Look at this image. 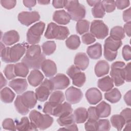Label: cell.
<instances>
[{
  "mask_svg": "<svg viewBox=\"0 0 131 131\" xmlns=\"http://www.w3.org/2000/svg\"><path fill=\"white\" fill-rule=\"evenodd\" d=\"M45 60L46 57L43 53H41L40 46L33 45L27 48L22 62L29 69H39L41 68V64Z\"/></svg>",
  "mask_w": 131,
  "mask_h": 131,
  "instance_id": "6da1fadb",
  "label": "cell"
},
{
  "mask_svg": "<svg viewBox=\"0 0 131 131\" xmlns=\"http://www.w3.org/2000/svg\"><path fill=\"white\" fill-rule=\"evenodd\" d=\"M26 46L23 43H17L11 47H5L1 50L2 60L6 63L18 61L25 53Z\"/></svg>",
  "mask_w": 131,
  "mask_h": 131,
  "instance_id": "7a4b0ae2",
  "label": "cell"
},
{
  "mask_svg": "<svg viewBox=\"0 0 131 131\" xmlns=\"http://www.w3.org/2000/svg\"><path fill=\"white\" fill-rule=\"evenodd\" d=\"M64 7L73 20L78 21L85 17L86 14L85 7L80 4L78 1H64Z\"/></svg>",
  "mask_w": 131,
  "mask_h": 131,
  "instance_id": "3957f363",
  "label": "cell"
},
{
  "mask_svg": "<svg viewBox=\"0 0 131 131\" xmlns=\"http://www.w3.org/2000/svg\"><path fill=\"white\" fill-rule=\"evenodd\" d=\"M70 34L69 30L67 27L59 26L54 23L48 24L45 36L47 39H55L64 40Z\"/></svg>",
  "mask_w": 131,
  "mask_h": 131,
  "instance_id": "277c9868",
  "label": "cell"
},
{
  "mask_svg": "<svg viewBox=\"0 0 131 131\" xmlns=\"http://www.w3.org/2000/svg\"><path fill=\"white\" fill-rule=\"evenodd\" d=\"M29 118L38 128L45 129L49 127L53 123V118L48 114H42L36 110H32L29 114Z\"/></svg>",
  "mask_w": 131,
  "mask_h": 131,
  "instance_id": "5b68a950",
  "label": "cell"
},
{
  "mask_svg": "<svg viewBox=\"0 0 131 131\" xmlns=\"http://www.w3.org/2000/svg\"><path fill=\"white\" fill-rule=\"evenodd\" d=\"M45 28V24L39 21L32 26L27 33V40L29 44L35 45L40 40L41 35Z\"/></svg>",
  "mask_w": 131,
  "mask_h": 131,
  "instance_id": "8992f818",
  "label": "cell"
},
{
  "mask_svg": "<svg viewBox=\"0 0 131 131\" xmlns=\"http://www.w3.org/2000/svg\"><path fill=\"white\" fill-rule=\"evenodd\" d=\"M125 66V63L121 61H116L111 65L110 75L116 86H119L124 83L123 69Z\"/></svg>",
  "mask_w": 131,
  "mask_h": 131,
  "instance_id": "52a82bcc",
  "label": "cell"
},
{
  "mask_svg": "<svg viewBox=\"0 0 131 131\" xmlns=\"http://www.w3.org/2000/svg\"><path fill=\"white\" fill-rule=\"evenodd\" d=\"M54 90L51 81L48 79H45L35 90V95L37 99L40 102L46 101Z\"/></svg>",
  "mask_w": 131,
  "mask_h": 131,
  "instance_id": "ba28073f",
  "label": "cell"
},
{
  "mask_svg": "<svg viewBox=\"0 0 131 131\" xmlns=\"http://www.w3.org/2000/svg\"><path fill=\"white\" fill-rule=\"evenodd\" d=\"M90 32L98 39L105 38L108 34L107 26L101 20H94L91 24Z\"/></svg>",
  "mask_w": 131,
  "mask_h": 131,
  "instance_id": "9c48e42d",
  "label": "cell"
},
{
  "mask_svg": "<svg viewBox=\"0 0 131 131\" xmlns=\"http://www.w3.org/2000/svg\"><path fill=\"white\" fill-rule=\"evenodd\" d=\"M67 74L72 79L74 85L81 87L84 84L86 80L85 75L75 66H71L67 70Z\"/></svg>",
  "mask_w": 131,
  "mask_h": 131,
  "instance_id": "30bf717a",
  "label": "cell"
},
{
  "mask_svg": "<svg viewBox=\"0 0 131 131\" xmlns=\"http://www.w3.org/2000/svg\"><path fill=\"white\" fill-rule=\"evenodd\" d=\"M40 15L37 11H23L18 15V21L23 25L29 26L39 20Z\"/></svg>",
  "mask_w": 131,
  "mask_h": 131,
  "instance_id": "8fae6325",
  "label": "cell"
},
{
  "mask_svg": "<svg viewBox=\"0 0 131 131\" xmlns=\"http://www.w3.org/2000/svg\"><path fill=\"white\" fill-rule=\"evenodd\" d=\"M51 81L54 90H63L67 88L70 84L69 78L63 74H58L51 78Z\"/></svg>",
  "mask_w": 131,
  "mask_h": 131,
  "instance_id": "7c38bea8",
  "label": "cell"
},
{
  "mask_svg": "<svg viewBox=\"0 0 131 131\" xmlns=\"http://www.w3.org/2000/svg\"><path fill=\"white\" fill-rule=\"evenodd\" d=\"M65 94L67 100L71 104H76L79 102L83 97L81 91L74 86L68 88L66 90Z\"/></svg>",
  "mask_w": 131,
  "mask_h": 131,
  "instance_id": "4fadbf2b",
  "label": "cell"
},
{
  "mask_svg": "<svg viewBox=\"0 0 131 131\" xmlns=\"http://www.w3.org/2000/svg\"><path fill=\"white\" fill-rule=\"evenodd\" d=\"M85 97L90 104L95 105L101 100L102 96L101 92L98 89L92 88L86 92Z\"/></svg>",
  "mask_w": 131,
  "mask_h": 131,
  "instance_id": "5bb4252c",
  "label": "cell"
},
{
  "mask_svg": "<svg viewBox=\"0 0 131 131\" xmlns=\"http://www.w3.org/2000/svg\"><path fill=\"white\" fill-rule=\"evenodd\" d=\"M41 69L47 77H52L56 74L57 67L55 63L50 59H46L42 62Z\"/></svg>",
  "mask_w": 131,
  "mask_h": 131,
  "instance_id": "9a60e30c",
  "label": "cell"
},
{
  "mask_svg": "<svg viewBox=\"0 0 131 131\" xmlns=\"http://www.w3.org/2000/svg\"><path fill=\"white\" fill-rule=\"evenodd\" d=\"M21 99L25 105L29 109L33 108L37 103L35 93L33 91H27L20 95Z\"/></svg>",
  "mask_w": 131,
  "mask_h": 131,
  "instance_id": "2e32d148",
  "label": "cell"
},
{
  "mask_svg": "<svg viewBox=\"0 0 131 131\" xmlns=\"http://www.w3.org/2000/svg\"><path fill=\"white\" fill-rule=\"evenodd\" d=\"M9 85L17 94H20L26 90L28 83L25 79L17 78L10 81Z\"/></svg>",
  "mask_w": 131,
  "mask_h": 131,
  "instance_id": "e0dca14e",
  "label": "cell"
},
{
  "mask_svg": "<svg viewBox=\"0 0 131 131\" xmlns=\"http://www.w3.org/2000/svg\"><path fill=\"white\" fill-rule=\"evenodd\" d=\"M121 40L116 39L110 36L107 37L104 41V51L111 52H116L122 46Z\"/></svg>",
  "mask_w": 131,
  "mask_h": 131,
  "instance_id": "ac0fdd59",
  "label": "cell"
},
{
  "mask_svg": "<svg viewBox=\"0 0 131 131\" xmlns=\"http://www.w3.org/2000/svg\"><path fill=\"white\" fill-rule=\"evenodd\" d=\"M71 18L69 14L64 10L55 11L53 15L54 21L60 25H67L70 21Z\"/></svg>",
  "mask_w": 131,
  "mask_h": 131,
  "instance_id": "d6986e66",
  "label": "cell"
},
{
  "mask_svg": "<svg viewBox=\"0 0 131 131\" xmlns=\"http://www.w3.org/2000/svg\"><path fill=\"white\" fill-rule=\"evenodd\" d=\"M73 112L71 105L68 102H64L57 105L53 110L52 115L55 117H61L71 114Z\"/></svg>",
  "mask_w": 131,
  "mask_h": 131,
  "instance_id": "ffe728a7",
  "label": "cell"
},
{
  "mask_svg": "<svg viewBox=\"0 0 131 131\" xmlns=\"http://www.w3.org/2000/svg\"><path fill=\"white\" fill-rule=\"evenodd\" d=\"M19 40V35L15 30H10L4 33L2 37V41L7 46H11Z\"/></svg>",
  "mask_w": 131,
  "mask_h": 131,
  "instance_id": "44dd1931",
  "label": "cell"
},
{
  "mask_svg": "<svg viewBox=\"0 0 131 131\" xmlns=\"http://www.w3.org/2000/svg\"><path fill=\"white\" fill-rule=\"evenodd\" d=\"M74 64L77 68L84 71L89 64V59L85 53H78L75 56Z\"/></svg>",
  "mask_w": 131,
  "mask_h": 131,
  "instance_id": "7402d4cb",
  "label": "cell"
},
{
  "mask_svg": "<svg viewBox=\"0 0 131 131\" xmlns=\"http://www.w3.org/2000/svg\"><path fill=\"white\" fill-rule=\"evenodd\" d=\"M44 76L41 72L37 69H34L31 71L28 77V80L29 84L36 87L41 83Z\"/></svg>",
  "mask_w": 131,
  "mask_h": 131,
  "instance_id": "603a6c76",
  "label": "cell"
},
{
  "mask_svg": "<svg viewBox=\"0 0 131 131\" xmlns=\"http://www.w3.org/2000/svg\"><path fill=\"white\" fill-rule=\"evenodd\" d=\"M87 54L93 59H97L102 56V47L100 43L97 42L88 47Z\"/></svg>",
  "mask_w": 131,
  "mask_h": 131,
  "instance_id": "cb8c5ba5",
  "label": "cell"
},
{
  "mask_svg": "<svg viewBox=\"0 0 131 131\" xmlns=\"http://www.w3.org/2000/svg\"><path fill=\"white\" fill-rule=\"evenodd\" d=\"M110 70V66L108 62L104 60L97 62L95 67V73L98 77H102L107 74Z\"/></svg>",
  "mask_w": 131,
  "mask_h": 131,
  "instance_id": "d4e9b609",
  "label": "cell"
},
{
  "mask_svg": "<svg viewBox=\"0 0 131 131\" xmlns=\"http://www.w3.org/2000/svg\"><path fill=\"white\" fill-rule=\"evenodd\" d=\"M97 115L99 118H106L110 116L111 113V107L110 104L102 101L96 107Z\"/></svg>",
  "mask_w": 131,
  "mask_h": 131,
  "instance_id": "484cf974",
  "label": "cell"
},
{
  "mask_svg": "<svg viewBox=\"0 0 131 131\" xmlns=\"http://www.w3.org/2000/svg\"><path fill=\"white\" fill-rule=\"evenodd\" d=\"M97 85L102 91L107 92L114 86V81L109 76H106L98 80Z\"/></svg>",
  "mask_w": 131,
  "mask_h": 131,
  "instance_id": "4316f807",
  "label": "cell"
},
{
  "mask_svg": "<svg viewBox=\"0 0 131 131\" xmlns=\"http://www.w3.org/2000/svg\"><path fill=\"white\" fill-rule=\"evenodd\" d=\"M105 99L112 103L118 102L121 98L120 92L117 88H114L104 94Z\"/></svg>",
  "mask_w": 131,
  "mask_h": 131,
  "instance_id": "83f0119b",
  "label": "cell"
},
{
  "mask_svg": "<svg viewBox=\"0 0 131 131\" xmlns=\"http://www.w3.org/2000/svg\"><path fill=\"white\" fill-rule=\"evenodd\" d=\"M74 116L77 123H84L88 119V111L84 107H79L74 112Z\"/></svg>",
  "mask_w": 131,
  "mask_h": 131,
  "instance_id": "f1b7e54d",
  "label": "cell"
},
{
  "mask_svg": "<svg viewBox=\"0 0 131 131\" xmlns=\"http://www.w3.org/2000/svg\"><path fill=\"white\" fill-rule=\"evenodd\" d=\"M64 100V96L63 92L60 91H56L51 94L49 101L56 107L59 104H61Z\"/></svg>",
  "mask_w": 131,
  "mask_h": 131,
  "instance_id": "f546056e",
  "label": "cell"
},
{
  "mask_svg": "<svg viewBox=\"0 0 131 131\" xmlns=\"http://www.w3.org/2000/svg\"><path fill=\"white\" fill-rule=\"evenodd\" d=\"M15 98V94L9 88L5 87L1 91V99L6 103H11Z\"/></svg>",
  "mask_w": 131,
  "mask_h": 131,
  "instance_id": "4dcf8cb0",
  "label": "cell"
},
{
  "mask_svg": "<svg viewBox=\"0 0 131 131\" xmlns=\"http://www.w3.org/2000/svg\"><path fill=\"white\" fill-rule=\"evenodd\" d=\"M29 68L23 62L14 64V72L16 76L26 77L29 73Z\"/></svg>",
  "mask_w": 131,
  "mask_h": 131,
  "instance_id": "1f68e13d",
  "label": "cell"
},
{
  "mask_svg": "<svg viewBox=\"0 0 131 131\" xmlns=\"http://www.w3.org/2000/svg\"><path fill=\"white\" fill-rule=\"evenodd\" d=\"M58 123L61 126L68 127L75 123L74 115L71 114L59 117L57 119Z\"/></svg>",
  "mask_w": 131,
  "mask_h": 131,
  "instance_id": "d6a6232c",
  "label": "cell"
},
{
  "mask_svg": "<svg viewBox=\"0 0 131 131\" xmlns=\"http://www.w3.org/2000/svg\"><path fill=\"white\" fill-rule=\"evenodd\" d=\"M66 45L71 50H76L80 45L79 37L77 35H71L67 39Z\"/></svg>",
  "mask_w": 131,
  "mask_h": 131,
  "instance_id": "836d02e7",
  "label": "cell"
},
{
  "mask_svg": "<svg viewBox=\"0 0 131 131\" xmlns=\"http://www.w3.org/2000/svg\"><path fill=\"white\" fill-rule=\"evenodd\" d=\"M111 122L113 127L118 130H121L125 124L123 117L120 115H114L111 118Z\"/></svg>",
  "mask_w": 131,
  "mask_h": 131,
  "instance_id": "e575fe53",
  "label": "cell"
},
{
  "mask_svg": "<svg viewBox=\"0 0 131 131\" xmlns=\"http://www.w3.org/2000/svg\"><path fill=\"white\" fill-rule=\"evenodd\" d=\"M14 105L17 112L23 115H27L29 112V108L27 107L23 102L20 95L16 97L14 101Z\"/></svg>",
  "mask_w": 131,
  "mask_h": 131,
  "instance_id": "d590c367",
  "label": "cell"
},
{
  "mask_svg": "<svg viewBox=\"0 0 131 131\" xmlns=\"http://www.w3.org/2000/svg\"><path fill=\"white\" fill-rule=\"evenodd\" d=\"M89 27L90 22L85 19H81L77 22L76 30L78 34L82 35L89 31Z\"/></svg>",
  "mask_w": 131,
  "mask_h": 131,
  "instance_id": "8d00e7d4",
  "label": "cell"
},
{
  "mask_svg": "<svg viewBox=\"0 0 131 131\" xmlns=\"http://www.w3.org/2000/svg\"><path fill=\"white\" fill-rule=\"evenodd\" d=\"M41 47L45 55H50L55 52L56 46L54 41H47L42 45Z\"/></svg>",
  "mask_w": 131,
  "mask_h": 131,
  "instance_id": "74e56055",
  "label": "cell"
},
{
  "mask_svg": "<svg viewBox=\"0 0 131 131\" xmlns=\"http://www.w3.org/2000/svg\"><path fill=\"white\" fill-rule=\"evenodd\" d=\"M30 123L29 120L27 117H23L21 118L20 121H16V128L19 131L29 130L30 127Z\"/></svg>",
  "mask_w": 131,
  "mask_h": 131,
  "instance_id": "f35d334b",
  "label": "cell"
},
{
  "mask_svg": "<svg viewBox=\"0 0 131 131\" xmlns=\"http://www.w3.org/2000/svg\"><path fill=\"white\" fill-rule=\"evenodd\" d=\"M124 33V29L122 27L115 26L111 30L110 36L116 39L121 40L125 37Z\"/></svg>",
  "mask_w": 131,
  "mask_h": 131,
  "instance_id": "ab89813d",
  "label": "cell"
},
{
  "mask_svg": "<svg viewBox=\"0 0 131 131\" xmlns=\"http://www.w3.org/2000/svg\"><path fill=\"white\" fill-rule=\"evenodd\" d=\"M105 10L100 1L95 5L92 9V13L93 16L95 18H103L105 15Z\"/></svg>",
  "mask_w": 131,
  "mask_h": 131,
  "instance_id": "60d3db41",
  "label": "cell"
},
{
  "mask_svg": "<svg viewBox=\"0 0 131 131\" xmlns=\"http://www.w3.org/2000/svg\"><path fill=\"white\" fill-rule=\"evenodd\" d=\"M4 73L6 78L9 80L15 78L16 75L14 72V64H9L7 65L4 69Z\"/></svg>",
  "mask_w": 131,
  "mask_h": 131,
  "instance_id": "b9f144b4",
  "label": "cell"
},
{
  "mask_svg": "<svg viewBox=\"0 0 131 131\" xmlns=\"http://www.w3.org/2000/svg\"><path fill=\"white\" fill-rule=\"evenodd\" d=\"M110 128L111 124L107 119H100L97 121V130H109Z\"/></svg>",
  "mask_w": 131,
  "mask_h": 131,
  "instance_id": "7bdbcfd3",
  "label": "cell"
},
{
  "mask_svg": "<svg viewBox=\"0 0 131 131\" xmlns=\"http://www.w3.org/2000/svg\"><path fill=\"white\" fill-rule=\"evenodd\" d=\"M2 126L4 129L7 130H15L16 129L14 122L11 118H7L5 119L3 122Z\"/></svg>",
  "mask_w": 131,
  "mask_h": 131,
  "instance_id": "ee69618b",
  "label": "cell"
},
{
  "mask_svg": "<svg viewBox=\"0 0 131 131\" xmlns=\"http://www.w3.org/2000/svg\"><path fill=\"white\" fill-rule=\"evenodd\" d=\"M101 3L104 7L105 11L107 13H111L115 10L116 6L114 1H102Z\"/></svg>",
  "mask_w": 131,
  "mask_h": 131,
  "instance_id": "f6af8a7d",
  "label": "cell"
},
{
  "mask_svg": "<svg viewBox=\"0 0 131 131\" xmlns=\"http://www.w3.org/2000/svg\"><path fill=\"white\" fill-rule=\"evenodd\" d=\"M88 119L97 121L99 120V117H98L96 111V107L91 106L88 108Z\"/></svg>",
  "mask_w": 131,
  "mask_h": 131,
  "instance_id": "bcb514c9",
  "label": "cell"
},
{
  "mask_svg": "<svg viewBox=\"0 0 131 131\" xmlns=\"http://www.w3.org/2000/svg\"><path fill=\"white\" fill-rule=\"evenodd\" d=\"M82 41L86 45H90L96 41L95 36L91 33H88L82 36Z\"/></svg>",
  "mask_w": 131,
  "mask_h": 131,
  "instance_id": "7dc6e473",
  "label": "cell"
},
{
  "mask_svg": "<svg viewBox=\"0 0 131 131\" xmlns=\"http://www.w3.org/2000/svg\"><path fill=\"white\" fill-rule=\"evenodd\" d=\"M123 75L124 80L127 82H130L131 80L130 76V63L129 62L125 66L123 69Z\"/></svg>",
  "mask_w": 131,
  "mask_h": 131,
  "instance_id": "c3c4849f",
  "label": "cell"
},
{
  "mask_svg": "<svg viewBox=\"0 0 131 131\" xmlns=\"http://www.w3.org/2000/svg\"><path fill=\"white\" fill-rule=\"evenodd\" d=\"M97 121L88 120L84 124L85 129L86 130H97Z\"/></svg>",
  "mask_w": 131,
  "mask_h": 131,
  "instance_id": "681fc988",
  "label": "cell"
},
{
  "mask_svg": "<svg viewBox=\"0 0 131 131\" xmlns=\"http://www.w3.org/2000/svg\"><path fill=\"white\" fill-rule=\"evenodd\" d=\"M122 56L126 61H128L131 59V48L129 45H125L122 51Z\"/></svg>",
  "mask_w": 131,
  "mask_h": 131,
  "instance_id": "f907efd6",
  "label": "cell"
},
{
  "mask_svg": "<svg viewBox=\"0 0 131 131\" xmlns=\"http://www.w3.org/2000/svg\"><path fill=\"white\" fill-rule=\"evenodd\" d=\"M1 3L3 7L9 10L13 8L15 6L16 1L15 0H1Z\"/></svg>",
  "mask_w": 131,
  "mask_h": 131,
  "instance_id": "816d5d0a",
  "label": "cell"
},
{
  "mask_svg": "<svg viewBox=\"0 0 131 131\" xmlns=\"http://www.w3.org/2000/svg\"><path fill=\"white\" fill-rule=\"evenodd\" d=\"M115 6L118 9L122 10L129 6L130 2L127 0H118L115 1Z\"/></svg>",
  "mask_w": 131,
  "mask_h": 131,
  "instance_id": "f5cc1de1",
  "label": "cell"
},
{
  "mask_svg": "<svg viewBox=\"0 0 131 131\" xmlns=\"http://www.w3.org/2000/svg\"><path fill=\"white\" fill-rule=\"evenodd\" d=\"M121 115L125 120V123L130 122V115H131V110L129 108H126L124 109L120 113Z\"/></svg>",
  "mask_w": 131,
  "mask_h": 131,
  "instance_id": "db71d44e",
  "label": "cell"
},
{
  "mask_svg": "<svg viewBox=\"0 0 131 131\" xmlns=\"http://www.w3.org/2000/svg\"><path fill=\"white\" fill-rule=\"evenodd\" d=\"M117 52H111L106 51H104V58L108 61H112L115 60L117 55Z\"/></svg>",
  "mask_w": 131,
  "mask_h": 131,
  "instance_id": "11a10c76",
  "label": "cell"
},
{
  "mask_svg": "<svg viewBox=\"0 0 131 131\" xmlns=\"http://www.w3.org/2000/svg\"><path fill=\"white\" fill-rule=\"evenodd\" d=\"M130 12H131V8H128L125 10L123 13V18L124 21L128 23L130 22L131 20V16H130Z\"/></svg>",
  "mask_w": 131,
  "mask_h": 131,
  "instance_id": "9f6ffc18",
  "label": "cell"
},
{
  "mask_svg": "<svg viewBox=\"0 0 131 131\" xmlns=\"http://www.w3.org/2000/svg\"><path fill=\"white\" fill-rule=\"evenodd\" d=\"M64 1L62 0H54L52 2V5L55 8H62L64 7Z\"/></svg>",
  "mask_w": 131,
  "mask_h": 131,
  "instance_id": "6f0895ef",
  "label": "cell"
},
{
  "mask_svg": "<svg viewBox=\"0 0 131 131\" xmlns=\"http://www.w3.org/2000/svg\"><path fill=\"white\" fill-rule=\"evenodd\" d=\"M36 1H33V0L23 1V4L24 6H25L26 7L29 8L30 9L34 7L36 5Z\"/></svg>",
  "mask_w": 131,
  "mask_h": 131,
  "instance_id": "680465c9",
  "label": "cell"
},
{
  "mask_svg": "<svg viewBox=\"0 0 131 131\" xmlns=\"http://www.w3.org/2000/svg\"><path fill=\"white\" fill-rule=\"evenodd\" d=\"M130 27H131V23L128 22L126 23L124 25V31L125 32L126 34L129 37L130 36Z\"/></svg>",
  "mask_w": 131,
  "mask_h": 131,
  "instance_id": "91938a15",
  "label": "cell"
},
{
  "mask_svg": "<svg viewBox=\"0 0 131 131\" xmlns=\"http://www.w3.org/2000/svg\"><path fill=\"white\" fill-rule=\"evenodd\" d=\"M124 100L126 104L130 105V91L127 92L124 96Z\"/></svg>",
  "mask_w": 131,
  "mask_h": 131,
  "instance_id": "94428289",
  "label": "cell"
},
{
  "mask_svg": "<svg viewBox=\"0 0 131 131\" xmlns=\"http://www.w3.org/2000/svg\"><path fill=\"white\" fill-rule=\"evenodd\" d=\"M62 130V129H66V130H78V129L77 128V125L75 123L71 126H68V127H64V128H61L59 129V130Z\"/></svg>",
  "mask_w": 131,
  "mask_h": 131,
  "instance_id": "6125c7cd",
  "label": "cell"
},
{
  "mask_svg": "<svg viewBox=\"0 0 131 131\" xmlns=\"http://www.w3.org/2000/svg\"><path fill=\"white\" fill-rule=\"evenodd\" d=\"M6 84H7V80L5 79V78L3 76L2 73H1V88L2 89L3 87L5 86Z\"/></svg>",
  "mask_w": 131,
  "mask_h": 131,
  "instance_id": "be15d7a7",
  "label": "cell"
},
{
  "mask_svg": "<svg viewBox=\"0 0 131 131\" xmlns=\"http://www.w3.org/2000/svg\"><path fill=\"white\" fill-rule=\"evenodd\" d=\"M100 1H87L86 2L90 6H94L97 3H98Z\"/></svg>",
  "mask_w": 131,
  "mask_h": 131,
  "instance_id": "e7e4bbea",
  "label": "cell"
},
{
  "mask_svg": "<svg viewBox=\"0 0 131 131\" xmlns=\"http://www.w3.org/2000/svg\"><path fill=\"white\" fill-rule=\"evenodd\" d=\"M37 2L40 5H48L50 3V1H38Z\"/></svg>",
  "mask_w": 131,
  "mask_h": 131,
  "instance_id": "03108f58",
  "label": "cell"
}]
</instances>
